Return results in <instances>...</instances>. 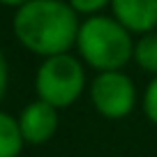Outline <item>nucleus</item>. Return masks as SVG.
<instances>
[{
    "label": "nucleus",
    "mask_w": 157,
    "mask_h": 157,
    "mask_svg": "<svg viewBox=\"0 0 157 157\" xmlns=\"http://www.w3.org/2000/svg\"><path fill=\"white\" fill-rule=\"evenodd\" d=\"M14 33L28 51L39 56H60L78 37L76 14L60 0H30L14 16Z\"/></svg>",
    "instance_id": "obj_1"
},
{
    "label": "nucleus",
    "mask_w": 157,
    "mask_h": 157,
    "mask_svg": "<svg viewBox=\"0 0 157 157\" xmlns=\"http://www.w3.org/2000/svg\"><path fill=\"white\" fill-rule=\"evenodd\" d=\"M143 109H146V116L150 118V123L157 125V76L150 81V86H148V90H146Z\"/></svg>",
    "instance_id": "obj_9"
},
{
    "label": "nucleus",
    "mask_w": 157,
    "mask_h": 157,
    "mask_svg": "<svg viewBox=\"0 0 157 157\" xmlns=\"http://www.w3.org/2000/svg\"><path fill=\"white\" fill-rule=\"evenodd\" d=\"M19 127H21V134H23L25 143H33V146L46 143L56 134L58 113H56V109L51 104L37 99V102L28 104L23 109V113L19 118Z\"/></svg>",
    "instance_id": "obj_5"
},
{
    "label": "nucleus",
    "mask_w": 157,
    "mask_h": 157,
    "mask_svg": "<svg viewBox=\"0 0 157 157\" xmlns=\"http://www.w3.org/2000/svg\"><path fill=\"white\" fill-rule=\"evenodd\" d=\"M109 0H69V5H72V10H76V12H97V10H102L104 5H106Z\"/></svg>",
    "instance_id": "obj_10"
},
{
    "label": "nucleus",
    "mask_w": 157,
    "mask_h": 157,
    "mask_svg": "<svg viewBox=\"0 0 157 157\" xmlns=\"http://www.w3.org/2000/svg\"><path fill=\"white\" fill-rule=\"evenodd\" d=\"M2 5H25V2H30V0H0Z\"/></svg>",
    "instance_id": "obj_12"
},
{
    "label": "nucleus",
    "mask_w": 157,
    "mask_h": 157,
    "mask_svg": "<svg viewBox=\"0 0 157 157\" xmlns=\"http://www.w3.org/2000/svg\"><path fill=\"white\" fill-rule=\"evenodd\" d=\"M134 58L146 72L157 74V35H146L134 46Z\"/></svg>",
    "instance_id": "obj_8"
},
{
    "label": "nucleus",
    "mask_w": 157,
    "mask_h": 157,
    "mask_svg": "<svg viewBox=\"0 0 157 157\" xmlns=\"http://www.w3.org/2000/svg\"><path fill=\"white\" fill-rule=\"evenodd\" d=\"M118 23L134 33H148L157 25V0H111Z\"/></svg>",
    "instance_id": "obj_6"
},
{
    "label": "nucleus",
    "mask_w": 157,
    "mask_h": 157,
    "mask_svg": "<svg viewBox=\"0 0 157 157\" xmlns=\"http://www.w3.org/2000/svg\"><path fill=\"white\" fill-rule=\"evenodd\" d=\"M90 97L93 104L104 118H125L134 109V99H136V90L129 76L120 72H102L95 76L93 86H90Z\"/></svg>",
    "instance_id": "obj_4"
},
{
    "label": "nucleus",
    "mask_w": 157,
    "mask_h": 157,
    "mask_svg": "<svg viewBox=\"0 0 157 157\" xmlns=\"http://www.w3.org/2000/svg\"><path fill=\"white\" fill-rule=\"evenodd\" d=\"M5 88H7V63L2 58V53H0V99L5 95Z\"/></svg>",
    "instance_id": "obj_11"
},
{
    "label": "nucleus",
    "mask_w": 157,
    "mask_h": 157,
    "mask_svg": "<svg viewBox=\"0 0 157 157\" xmlns=\"http://www.w3.org/2000/svg\"><path fill=\"white\" fill-rule=\"evenodd\" d=\"M83 67L78 65L76 58L67 53L46 58L37 69V78H35L39 99L51 104L53 109H65L72 102H76L78 95L83 93Z\"/></svg>",
    "instance_id": "obj_3"
},
{
    "label": "nucleus",
    "mask_w": 157,
    "mask_h": 157,
    "mask_svg": "<svg viewBox=\"0 0 157 157\" xmlns=\"http://www.w3.org/2000/svg\"><path fill=\"white\" fill-rule=\"evenodd\" d=\"M23 143L25 141L21 134L19 120H14L10 113L0 111V157H19Z\"/></svg>",
    "instance_id": "obj_7"
},
{
    "label": "nucleus",
    "mask_w": 157,
    "mask_h": 157,
    "mask_svg": "<svg viewBox=\"0 0 157 157\" xmlns=\"http://www.w3.org/2000/svg\"><path fill=\"white\" fill-rule=\"evenodd\" d=\"M76 44L86 63L102 72H118L134 53L127 28L106 16L86 21L78 28Z\"/></svg>",
    "instance_id": "obj_2"
}]
</instances>
